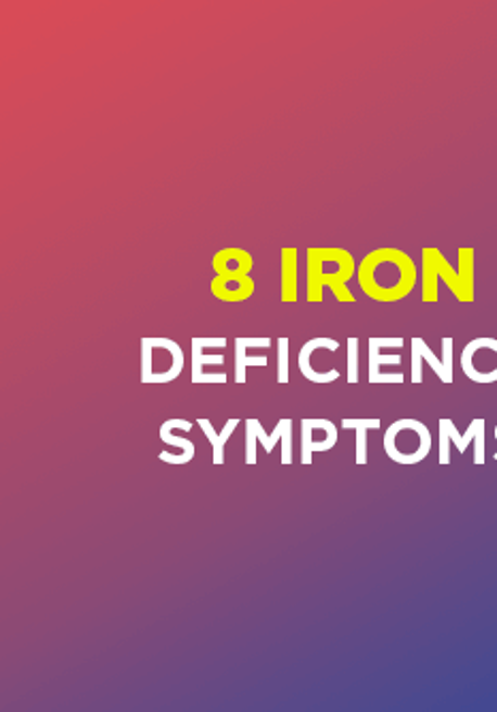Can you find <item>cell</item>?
Wrapping results in <instances>:
<instances>
[{
    "mask_svg": "<svg viewBox=\"0 0 497 712\" xmlns=\"http://www.w3.org/2000/svg\"><path fill=\"white\" fill-rule=\"evenodd\" d=\"M199 384H227V375L225 373H203L194 386H199Z\"/></svg>",
    "mask_w": 497,
    "mask_h": 712,
    "instance_id": "4316f807",
    "label": "cell"
},
{
    "mask_svg": "<svg viewBox=\"0 0 497 712\" xmlns=\"http://www.w3.org/2000/svg\"><path fill=\"white\" fill-rule=\"evenodd\" d=\"M384 452L397 464H417L432 452L430 428L419 420H397L384 433Z\"/></svg>",
    "mask_w": 497,
    "mask_h": 712,
    "instance_id": "277c9868",
    "label": "cell"
},
{
    "mask_svg": "<svg viewBox=\"0 0 497 712\" xmlns=\"http://www.w3.org/2000/svg\"><path fill=\"white\" fill-rule=\"evenodd\" d=\"M256 444H258L256 428H254L252 417H250V420H246V464L248 466L256 464Z\"/></svg>",
    "mask_w": 497,
    "mask_h": 712,
    "instance_id": "7402d4cb",
    "label": "cell"
},
{
    "mask_svg": "<svg viewBox=\"0 0 497 712\" xmlns=\"http://www.w3.org/2000/svg\"><path fill=\"white\" fill-rule=\"evenodd\" d=\"M359 382V340L348 338V384Z\"/></svg>",
    "mask_w": 497,
    "mask_h": 712,
    "instance_id": "44dd1931",
    "label": "cell"
},
{
    "mask_svg": "<svg viewBox=\"0 0 497 712\" xmlns=\"http://www.w3.org/2000/svg\"><path fill=\"white\" fill-rule=\"evenodd\" d=\"M244 366H246V369H248V366H258V369H263V366H267V358H265V355H246Z\"/></svg>",
    "mask_w": 497,
    "mask_h": 712,
    "instance_id": "f1b7e54d",
    "label": "cell"
},
{
    "mask_svg": "<svg viewBox=\"0 0 497 712\" xmlns=\"http://www.w3.org/2000/svg\"><path fill=\"white\" fill-rule=\"evenodd\" d=\"M254 293L252 276H216L212 280V296L220 302H246Z\"/></svg>",
    "mask_w": 497,
    "mask_h": 712,
    "instance_id": "ba28073f",
    "label": "cell"
},
{
    "mask_svg": "<svg viewBox=\"0 0 497 712\" xmlns=\"http://www.w3.org/2000/svg\"><path fill=\"white\" fill-rule=\"evenodd\" d=\"M483 428H485V420H472L468 433L459 435L453 420H439V464L450 462V452H448L450 441L457 446V452L463 453L468 450L470 441L476 439Z\"/></svg>",
    "mask_w": 497,
    "mask_h": 712,
    "instance_id": "52a82bcc",
    "label": "cell"
},
{
    "mask_svg": "<svg viewBox=\"0 0 497 712\" xmlns=\"http://www.w3.org/2000/svg\"><path fill=\"white\" fill-rule=\"evenodd\" d=\"M216 276H248L252 272V255L244 249H222L212 260Z\"/></svg>",
    "mask_w": 497,
    "mask_h": 712,
    "instance_id": "30bf717a",
    "label": "cell"
},
{
    "mask_svg": "<svg viewBox=\"0 0 497 712\" xmlns=\"http://www.w3.org/2000/svg\"><path fill=\"white\" fill-rule=\"evenodd\" d=\"M318 349L337 351V349H340V342L333 340V338H311V340H308V342L302 347V351H300V360H297L302 375H304L308 382H311V384H320V386H322V384H333V382H337L340 371L331 369V371H327V373H318V371L311 369V355H314Z\"/></svg>",
    "mask_w": 497,
    "mask_h": 712,
    "instance_id": "5b68a950",
    "label": "cell"
},
{
    "mask_svg": "<svg viewBox=\"0 0 497 712\" xmlns=\"http://www.w3.org/2000/svg\"><path fill=\"white\" fill-rule=\"evenodd\" d=\"M271 338L260 336V338H235V382L240 386L246 384V366L244 360L248 355L250 349H269Z\"/></svg>",
    "mask_w": 497,
    "mask_h": 712,
    "instance_id": "9a60e30c",
    "label": "cell"
},
{
    "mask_svg": "<svg viewBox=\"0 0 497 712\" xmlns=\"http://www.w3.org/2000/svg\"><path fill=\"white\" fill-rule=\"evenodd\" d=\"M289 338H278V384H289Z\"/></svg>",
    "mask_w": 497,
    "mask_h": 712,
    "instance_id": "d6986e66",
    "label": "cell"
},
{
    "mask_svg": "<svg viewBox=\"0 0 497 712\" xmlns=\"http://www.w3.org/2000/svg\"><path fill=\"white\" fill-rule=\"evenodd\" d=\"M496 439H497V426H496Z\"/></svg>",
    "mask_w": 497,
    "mask_h": 712,
    "instance_id": "f546056e",
    "label": "cell"
},
{
    "mask_svg": "<svg viewBox=\"0 0 497 712\" xmlns=\"http://www.w3.org/2000/svg\"><path fill=\"white\" fill-rule=\"evenodd\" d=\"M402 358L399 355H380L378 347L370 342V384L380 375V366L384 364H399Z\"/></svg>",
    "mask_w": 497,
    "mask_h": 712,
    "instance_id": "ffe728a7",
    "label": "cell"
},
{
    "mask_svg": "<svg viewBox=\"0 0 497 712\" xmlns=\"http://www.w3.org/2000/svg\"><path fill=\"white\" fill-rule=\"evenodd\" d=\"M437 251L435 249H425L423 251V260H425V274H423V285H425V291H423V300L425 302H435L437 300V260H435Z\"/></svg>",
    "mask_w": 497,
    "mask_h": 712,
    "instance_id": "e0dca14e",
    "label": "cell"
},
{
    "mask_svg": "<svg viewBox=\"0 0 497 712\" xmlns=\"http://www.w3.org/2000/svg\"><path fill=\"white\" fill-rule=\"evenodd\" d=\"M182 422H184V420H178V417H176V420H167V422L161 426V430H158V437H161L163 444H167V446L180 450V453H158V460H163V462H167V464H188V462L194 458V453H196L194 446H192V441L180 439V437L174 435V430H176Z\"/></svg>",
    "mask_w": 497,
    "mask_h": 712,
    "instance_id": "9c48e42d",
    "label": "cell"
},
{
    "mask_svg": "<svg viewBox=\"0 0 497 712\" xmlns=\"http://www.w3.org/2000/svg\"><path fill=\"white\" fill-rule=\"evenodd\" d=\"M442 364L446 369V373L453 377V338H444L442 340Z\"/></svg>",
    "mask_w": 497,
    "mask_h": 712,
    "instance_id": "484cf974",
    "label": "cell"
},
{
    "mask_svg": "<svg viewBox=\"0 0 497 712\" xmlns=\"http://www.w3.org/2000/svg\"><path fill=\"white\" fill-rule=\"evenodd\" d=\"M357 464L368 462V428H357Z\"/></svg>",
    "mask_w": 497,
    "mask_h": 712,
    "instance_id": "cb8c5ba5",
    "label": "cell"
},
{
    "mask_svg": "<svg viewBox=\"0 0 497 712\" xmlns=\"http://www.w3.org/2000/svg\"><path fill=\"white\" fill-rule=\"evenodd\" d=\"M201 347L205 349H225L227 347V338L218 336V338H201Z\"/></svg>",
    "mask_w": 497,
    "mask_h": 712,
    "instance_id": "83f0119b",
    "label": "cell"
},
{
    "mask_svg": "<svg viewBox=\"0 0 497 712\" xmlns=\"http://www.w3.org/2000/svg\"><path fill=\"white\" fill-rule=\"evenodd\" d=\"M355 274V263L344 249H308V302H322V289L329 287L340 302L355 298L346 280Z\"/></svg>",
    "mask_w": 497,
    "mask_h": 712,
    "instance_id": "7a4b0ae2",
    "label": "cell"
},
{
    "mask_svg": "<svg viewBox=\"0 0 497 712\" xmlns=\"http://www.w3.org/2000/svg\"><path fill=\"white\" fill-rule=\"evenodd\" d=\"M184 373V349L169 338H141V384H171Z\"/></svg>",
    "mask_w": 497,
    "mask_h": 712,
    "instance_id": "3957f363",
    "label": "cell"
},
{
    "mask_svg": "<svg viewBox=\"0 0 497 712\" xmlns=\"http://www.w3.org/2000/svg\"><path fill=\"white\" fill-rule=\"evenodd\" d=\"M476 349H494V351H497V340H494V338H476L470 345H466V349L461 353V369L468 375V379H472L476 384H494V382H497V371L479 373L474 369V353H476Z\"/></svg>",
    "mask_w": 497,
    "mask_h": 712,
    "instance_id": "7c38bea8",
    "label": "cell"
},
{
    "mask_svg": "<svg viewBox=\"0 0 497 712\" xmlns=\"http://www.w3.org/2000/svg\"><path fill=\"white\" fill-rule=\"evenodd\" d=\"M196 424L203 428L207 441L212 444V452H214L212 462H214L216 466H222V464H225V446H227V441L231 439V435L235 433V428L240 426V420H238V417H235V420H227V424H225V428H222L220 433H216V428L212 426V422L205 420V417H199Z\"/></svg>",
    "mask_w": 497,
    "mask_h": 712,
    "instance_id": "4fadbf2b",
    "label": "cell"
},
{
    "mask_svg": "<svg viewBox=\"0 0 497 712\" xmlns=\"http://www.w3.org/2000/svg\"><path fill=\"white\" fill-rule=\"evenodd\" d=\"M344 430H357V428H368V430H378L380 420H342Z\"/></svg>",
    "mask_w": 497,
    "mask_h": 712,
    "instance_id": "d4e9b609",
    "label": "cell"
},
{
    "mask_svg": "<svg viewBox=\"0 0 497 712\" xmlns=\"http://www.w3.org/2000/svg\"><path fill=\"white\" fill-rule=\"evenodd\" d=\"M421 362H423L421 349H419V345H417L415 338H412V384H417V386L423 382V369H421Z\"/></svg>",
    "mask_w": 497,
    "mask_h": 712,
    "instance_id": "603a6c76",
    "label": "cell"
},
{
    "mask_svg": "<svg viewBox=\"0 0 497 712\" xmlns=\"http://www.w3.org/2000/svg\"><path fill=\"white\" fill-rule=\"evenodd\" d=\"M192 347V384L199 382V377L203 375V369L205 366H222L225 364V358L222 355H205L203 353V347H201V338H192L190 342Z\"/></svg>",
    "mask_w": 497,
    "mask_h": 712,
    "instance_id": "2e32d148",
    "label": "cell"
},
{
    "mask_svg": "<svg viewBox=\"0 0 497 712\" xmlns=\"http://www.w3.org/2000/svg\"><path fill=\"white\" fill-rule=\"evenodd\" d=\"M417 270L412 260L397 249L373 251L359 265V283L366 296L378 302H397L415 287Z\"/></svg>",
    "mask_w": 497,
    "mask_h": 712,
    "instance_id": "6da1fadb",
    "label": "cell"
},
{
    "mask_svg": "<svg viewBox=\"0 0 497 712\" xmlns=\"http://www.w3.org/2000/svg\"><path fill=\"white\" fill-rule=\"evenodd\" d=\"M318 426H316V420L311 417H306L302 420V464H311V455L316 452H329L335 448L337 444V430L324 435V437H318Z\"/></svg>",
    "mask_w": 497,
    "mask_h": 712,
    "instance_id": "8fae6325",
    "label": "cell"
},
{
    "mask_svg": "<svg viewBox=\"0 0 497 712\" xmlns=\"http://www.w3.org/2000/svg\"><path fill=\"white\" fill-rule=\"evenodd\" d=\"M282 296L280 300L286 304L297 302V249H282V278H280Z\"/></svg>",
    "mask_w": 497,
    "mask_h": 712,
    "instance_id": "5bb4252c",
    "label": "cell"
},
{
    "mask_svg": "<svg viewBox=\"0 0 497 712\" xmlns=\"http://www.w3.org/2000/svg\"><path fill=\"white\" fill-rule=\"evenodd\" d=\"M252 424H254V428H256V439L260 441V446L265 448V452H273V448L280 444V446H282V460H280V462H282L284 466L293 464V420H291V417H282V420L276 424V428H273L271 435H267V433L263 430V426H260L258 420H252Z\"/></svg>",
    "mask_w": 497,
    "mask_h": 712,
    "instance_id": "8992f818",
    "label": "cell"
},
{
    "mask_svg": "<svg viewBox=\"0 0 497 712\" xmlns=\"http://www.w3.org/2000/svg\"><path fill=\"white\" fill-rule=\"evenodd\" d=\"M415 342L419 345V349H421V355H423V360H428V364L432 366V371H434L435 375L439 377V382L442 384H453V377L446 373V369H444V364L435 358L434 351L428 347V342L423 340V338H415Z\"/></svg>",
    "mask_w": 497,
    "mask_h": 712,
    "instance_id": "ac0fdd59",
    "label": "cell"
}]
</instances>
